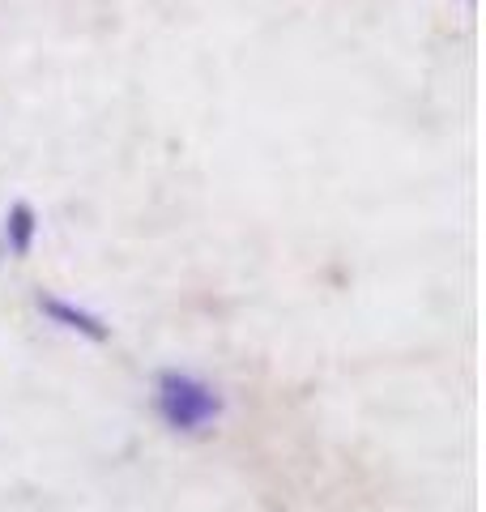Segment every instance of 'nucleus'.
Segmentation results:
<instances>
[{
    "mask_svg": "<svg viewBox=\"0 0 486 512\" xmlns=\"http://www.w3.org/2000/svg\"><path fill=\"white\" fill-rule=\"evenodd\" d=\"M154 414L175 436H209L226 414V397L205 376L180 372V367H162L154 376Z\"/></svg>",
    "mask_w": 486,
    "mask_h": 512,
    "instance_id": "1",
    "label": "nucleus"
},
{
    "mask_svg": "<svg viewBox=\"0 0 486 512\" xmlns=\"http://www.w3.org/2000/svg\"><path fill=\"white\" fill-rule=\"evenodd\" d=\"M35 308H39L47 320H52V325L69 329V333H77V338H86V342H94V346L111 342V325H107L99 312L77 308V303L60 299V295H52V291H39V295H35Z\"/></svg>",
    "mask_w": 486,
    "mask_h": 512,
    "instance_id": "2",
    "label": "nucleus"
},
{
    "mask_svg": "<svg viewBox=\"0 0 486 512\" xmlns=\"http://www.w3.org/2000/svg\"><path fill=\"white\" fill-rule=\"evenodd\" d=\"M0 239H5V252L26 261L35 252V239H39V214L30 201H13L9 214H5V227H0Z\"/></svg>",
    "mask_w": 486,
    "mask_h": 512,
    "instance_id": "3",
    "label": "nucleus"
}]
</instances>
